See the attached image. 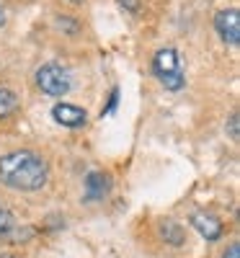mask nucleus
<instances>
[{"instance_id": "1", "label": "nucleus", "mask_w": 240, "mask_h": 258, "mask_svg": "<svg viewBox=\"0 0 240 258\" xmlns=\"http://www.w3.org/2000/svg\"><path fill=\"white\" fill-rule=\"evenodd\" d=\"M49 178L47 160L31 150H16L0 158V183L16 191H39Z\"/></svg>"}, {"instance_id": "2", "label": "nucleus", "mask_w": 240, "mask_h": 258, "mask_svg": "<svg viewBox=\"0 0 240 258\" xmlns=\"http://www.w3.org/2000/svg\"><path fill=\"white\" fill-rule=\"evenodd\" d=\"M152 73L158 75V80L165 85L168 91H181L186 85V75L181 68V57L173 47L158 49V54L152 57Z\"/></svg>"}, {"instance_id": "3", "label": "nucleus", "mask_w": 240, "mask_h": 258, "mask_svg": "<svg viewBox=\"0 0 240 258\" xmlns=\"http://www.w3.org/2000/svg\"><path fill=\"white\" fill-rule=\"evenodd\" d=\"M36 85H39L41 93L59 98V96H68L70 93L73 80H70V73L65 70L62 64L47 62V64H41V68L36 70Z\"/></svg>"}, {"instance_id": "4", "label": "nucleus", "mask_w": 240, "mask_h": 258, "mask_svg": "<svg viewBox=\"0 0 240 258\" xmlns=\"http://www.w3.org/2000/svg\"><path fill=\"white\" fill-rule=\"evenodd\" d=\"M214 29L227 44H237L240 41V16H237V11L235 8L220 11L214 16Z\"/></svg>"}, {"instance_id": "5", "label": "nucleus", "mask_w": 240, "mask_h": 258, "mask_svg": "<svg viewBox=\"0 0 240 258\" xmlns=\"http://www.w3.org/2000/svg\"><path fill=\"white\" fill-rule=\"evenodd\" d=\"M52 119L62 126H70V129H78L83 126L85 121H88V114H85V109H80V106H73V103H57L52 109Z\"/></svg>"}, {"instance_id": "6", "label": "nucleus", "mask_w": 240, "mask_h": 258, "mask_svg": "<svg viewBox=\"0 0 240 258\" xmlns=\"http://www.w3.org/2000/svg\"><path fill=\"white\" fill-rule=\"evenodd\" d=\"M108 188H111L108 176L101 173V170H91V173L85 176V194H83V199L85 202H103L108 197Z\"/></svg>"}, {"instance_id": "7", "label": "nucleus", "mask_w": 240, "mask_h": 258, "mask_svg": "<svg viewBox=\"0 0 240 258\" xmlns=\"http://www.w3.org/2000/svg\"><path fill=\"white\" fill-rule=\"evenodd\" d=\"M191 225L207 240H217L222 235V222L217 220L214 214H209V212H194L191 214Z\"/></svg>"}, {"instance_id": "8", "label": "nucleus", "mask_w": 240, "mask_h": 258, "mask_svg": "<svg viewBox=\"0 0 240 258\" xmlns=\"http://www.w3.org/2000/svg\"><path fill=\"white\" fill-rule=\"evenodd\" d=\"M18 109V96L8 85H0V119H8Z\"/></svg>"}, {"instance_id": "9", "label": "nucleus", "mask_w": 240, "mask_h": 258, "mask_svg": "<svg viewBox=\"0 0 240 258\" xmlns=\"http://www.w3.org/2000/svg\"><path fill=\"white\" fill-rule=\"evenodd\" d=\"M160 232H163L165 243H170V245H181V243H184V230L173 222V220H165V222L160 225Z\"/></svg>"}, {"instance_id": "10", "label": "nucleus", "mask_w": 240, "mask_h": 258, "mask_svg": "<svg viewBox=\"0 0 240 258\" xmlns=\"http://www.w3.org/2000/svg\"><path fill=\"white\" fill-rule=\"evenodd\" d=\"M13 227H16V217L6 207H0V235H8Z\"/></svg>"}, {"instance_id": "11", "label": "nucleus", "mask_w": 240, "mask_h": 258, "mask_svg": "<svg viewBox=\"0 0 240 258\" xmlns=\"http://www.w3.org/2000/svg\"><path fill=\"white\" fill-rule=\"evenodd\" d=\"M237 137H240V132H237V114H232L230 116V140L237 142Z\"/></svg>"}, {"instance_id": "12", "label": "nucleus", "mask_w": 240, "mask_h": 258, "mask_svg": "<svg viewBox=\"0 0 240 258\" xmlns=\"http://www.w3.org/2000/svg\"><path fill=\"white\" fill-rule=\"evenodd\" d=\"M119 3H122L129 13H137V11H140V0H119Z\"/></svg>"}, {"instance_id": "13", "label": "nucleus", "mask_w": 240, "mask_h": 258, "mask_svg": "<svg viewBox=\"0 0 240 258\" xmlns=\"http://www.w3.org/2000/svg\"><path fill=\"white\" fill-rule=\"evenodd\" d=\"M222 258H240V245H237V243H232V245L225 250V255H222Z\"/></svg>"}, {"instance_id": "14", "label": "nucleus", "mask_w": 240, "mask_h": 258, "mask_svg": "<svg viewBox=\"0 0 240 258\" xmlns=\"http://www.w3.org/2000/svg\"><path fill=\"white\" fill-rule=\"evenodd\" d=\"M3 21H6V13H3V8H0V26H3Z\"/></svg>"}, {"instance_id": "15", "label": "nucleus", "mask_w": 240, "mask_h": 258, "mask_svg": "<svg viewBox=\"0 0 240 258\" xmlns=\"http://www.w3.org/2000/svg\"><path fill=\"white\" fill-rule=\"evenodd\" d=\"M6 258H16V255H6Z\"/></svg>"}]
</instances>
